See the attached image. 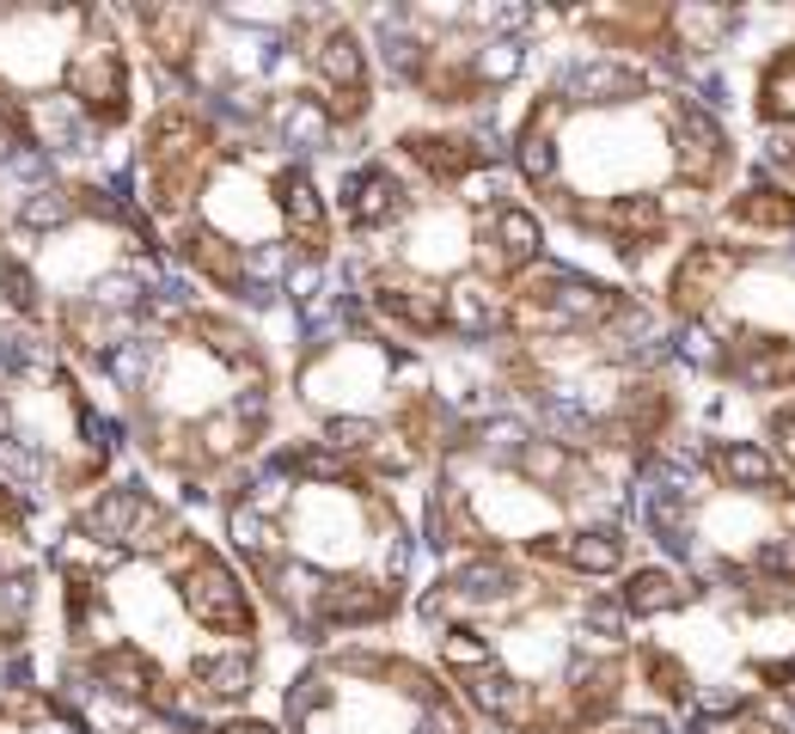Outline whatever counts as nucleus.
<instances>
[{
	"label": "nucleus",
	"mask_w": 795,
	"mask_h": 734,
	"mask_svg": "<svg viewBox=\"0 0 795 734\" xmlns=\"http://www.w3.org/2000/svg\"><path fill=\"white\" fill-rule=\"evenodd\" d=\"M220 545L300 649L392 630L417 600V502L300 447H269L220 502Z\"/></svg>",
	"instance_id": "obj_7"
},
{
	"label": "nucleus",
	"mask_w": 795,
	"mask_h": 734,
	"mask_svg": "<svg viewBox=\"0 0 795 734\" xmlns=\"http://www.w3.org/2000/svg\"><path fill=\"white\" fill-rule=\"evenodd\" d=\"M294 313L257 318L227 300L166 288L147 325L93 374L141 484L166 502H227L281 435V368Z\"/></svg>",
	"instance_id": "obj_6"
},
{
	"label": "nucleus",
	"mask_w": 795,
	"mask_h": 734,
	"mask_svg": "<svg viewBox=\"0 0 795 734\" xmlns=\"http://www.w3.org/2000/svg\"><path fill=\"white\" fill-rule=\"evenodd\" d=\"M0 190H7V159H0Z\"/></svg>",
	"instance_id": "obj_21"
},
{
	"label": "nucleus",
	"mask_w": 795,
	"mask_h": 734,
	"mask_svg": "<svg viewBox=\"0 0 795 734\" xmlns=\"http://www.w3.org/2000/svg\"><path fill=\"white\" fill-rule=\"evenodd\" d=\"M325 178L344 239L330 288L349 313L429 356L508 344L520 288L557 257L508 159L417 172L361 141Z\"/></svg>",
	"instance_id": "obj_3"
},
{
	"label": "nucleus",
	"mask_w": 795,
	"mask_h": 734,
	"mask_svg": "<svg viewBox=\"0 0 795 734\" xmlns=\"http://www.w3.org/2000/svg\"><path fill=\"white\" fill-rule=\"evenodd\" d=\"M716 98L747 135L752 166L795 190V7L747 13Z\"/></svg>",
	"instance_id": "obj_16"
},
{
	"label": "nucleus",
	"mask_w": 795,
	"mask_h": 734,
	"mask_svg": "<svg viewBox=\"0 0 795 734\" xmlns=\"http://www.w3.org/2000/svg\"><path fill=\"white\" fill-rule=\"evenodd\" d=\"M410 625L490 734H600L642 717L618 581L453 557L417 588Z\"/></svg>",
	"instance_id": "obj_4"
},
{
	"label": "nucleus",
	"mask_w": 795,
	"mask_h": 734,
	"mask_svg": "<svg viewBox=\"0 0 795 734\" xmlns=\"http://www.w3.org/2000/svg\"><path fill=\"white\" fill-rule=\"evenodd\" d=\"M417 527L435 563L515 557L593 581H618L642 563L637 471L515 410L466 422V435L422 484Z\"/></svg>",
	"instance_id": "obj_8"
},
{
	"label": "nucleus",
	"mask_w": 795,
	"mask_h": 734,
	"mask_svg": "<svg viewBox=\"0 0 795 734\" xmlns=\"http://www.w3.org/2000/svg\"><path fill=\"white\" fill-rule=\"evenodd\" d=\"M0 734H98V722L49 686L25 679V686L0 691Z\"/></svg>",
	"instance_id": "obj_18"
},
{
	"label": "nucleus",
	"mask_w": 795,
	"mask_h": 734,
	"mask_svg": "<svg viewBox=\"0 0 795 734\" xmlns=\"http://www.w3.org/2000/svg\"><path fill=\"white\" fill-rule=\"evenodd\" d=\"M325 172L269 135L215 123L178 86L147 105L129 147V196L154 245L203 294L257 318L294 313L337 276Z\"/></svg>",
	"instance_id": "obj_5"
},
{
	"label": "nucleus",
	"mask_w": 795,
	"mask_h": 734,
	"mask_svg": "<svg viewBox=\"0 0 795 734\" xmlns=\"http://www.w3.org/2000/svg\"><path fill=\"white\" fill-rule=\"evenodd\" d=\"M276 698L281 734H490L453 679L405 637H349L306 649Z\"/></svg>",
	"instance_id": "obj_15"
},
{
	"label": "nucleus",
	"mask_w": 795,
	"mask_h": 734,
	"mask_svg": "<svg viewBox=\"0 0 795 734\" xmlns=\"http://www.w3.org/2000/svg\"><path fill=\"white\" fill-rule=\"evenodd\" d=\"M37 686L93 722L190 734L269 686V618L220 532L159 490L117 478L49 545Z\"/></svg>",
	"instance_id": "obj_1"
},
{
	"label": "nucleus",
	"mask_w": 795,
	"mask_h": 734,
	"mask_svg": "<svg viewBox=\"0 0 795 734\" xmlns=\"http://www.w3.org/2000/svg\"><path fill=\"white\" fill-rule=\"evenodd\" d=\"M637 539L698 588L795 594V478L734 398L703 392L686 435L642 466Z\"/></svg>",
	"instance_id": "obj_12"
},
{
	"label": "nucleus",
	"mask_w": 795,
	"mask_h": 734,
	"mask_svg": "<svg viewBox=\"0 0 795 734\" xmlns=\"http://www.w3.org/2000/svg\"><path fill=\"white\" fill-rule=\"evenodd\" d=\"M740 410H747V405H740ZM747 422L759 429V441L783 459V466H790V478H795V398H778V405L747 410Z\"/></svg>",
	"instance_id": "obj_19"
},
{
	"label": "nucleus",
	"mask_w": 795,
	"mask_h": 734,
	"mask_svg": "<svg viewBox=\"0 0 795 734\" xmlns=\"http://www.w3.org/2000/svg\"><path fill=\"white\" fill-rule=\"evenodd\" d=\"M618 600L637 637L642 717L716 734L795 691V594L698 588L679 569L642 557L630 576H618Z\"/></svg>",
	"instance_id": "obj_13"
},
{
	"label": "nucleus",
	"mask_w": 795,
	"mask_h": 734,
	"mask_svg": "<svg viewBox=\"0 0 795 734\" xmlns=\"http://www.w3.org/2000/svg\"><path fill=\"white\" fill-rule=\"evenodd\" d=\"M466 422L441 356L392 344L349 313L337 288H325L312 325L288 337L276 447H300L398 496H422Z\"/></svg>",
	"instance_id": "obj_9"
},
{
	"label": "nucleus",
	"mask_w": 795,
	"mask_h": 734,
	"mask_svg": "<svg viewBox=\"0 0 795 734\" xmlns=\"http://www.w3.org/2000/svg\"><path fill=\"white\" fill-rule=\"evenodd\" d=\"M110 178L37 172L0 203V306L98 374L172 288L147 220Z\"/></svg>",
	"instance_id": "obj_10"
},
{
	"label": "nucleus",
	"mask_w": 795,
	"mask_h": 734,
	"mask_svg": "<svg viewBox=\"0 0 795 734\" xmlns=\"http://www.w3.org/2000/svg\"><path fill=\"white\" fill-rule=\"evenodd\" d=\"M508 166L569 264L649 294L747 184V135L686 74L557 13L508 123Z\"/></svg>",
	"instance_id": "obj_2"
},
{
	"label": "nucleus",
	"mask_w": 795,
	"mask_h": 734,
	"mask_svg": "<svg viewBox=\"0 0 795 734\" xmlns=\"http://www.w3.org/2000/svg\"><path fill=\"white\" fill-rule=\"evenodd\" d=\"M649 300L703 392L747 410L795 398V190L752 166Z\"/></svg>",
	"instance_id": "obj_11"
},
{
	"label": "nucleus",
	"mask_w": 795,
	"mask_h": 734,
	"mask_svg": "<svg viewBox=\"0 0 795 734\" xmlns=\"http://www.w3.org/2000/svg\"><path fill=\"white\" fill-rule=\"evenodd\" d=\"M141 44L105 7H0V159L56 178H110L135 147L154 98H141Z\"/></svg>",
	"instance_id": "obj_14"
},
{
	"label": "nucleus",
	"mask_w": 795,
	"mask_h": 734,
	"mask_svg": "<svg viewBox=\"0 0 795 734\" xmlns=\"http://www.w3.org/2000/svg\"><path fill=\"white\" fill-rule=\"evenodd\" d=\"M56 520L0 484V661L37 655L49 625V545H56Z\"/></svg>",
	"instance_id": "obj_17"
},
{
	"label": "nucleus",
	"mask_w": 795,
	"mask_h": 734,
	"mask_svg": "<svg viewBox=\"0 0 795 734\" xmlns=\"http://www.w3.org/2000/svg\"><path fill=\"white\" fill-rule=\"evenodd\" d=\"M716 734H795V691L759 703V710H747L740 722H728V729H716Z\"/></svg>",
	"instance_id": "obj_20"
}]
</instances>
